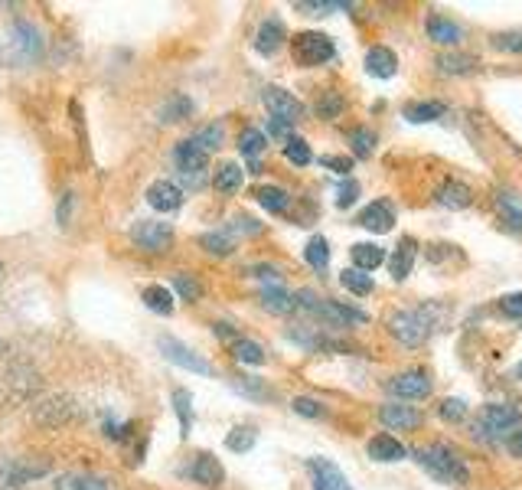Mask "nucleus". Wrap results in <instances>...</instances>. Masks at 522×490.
I'll use <instances>...</instances> for the list:
<instances>
[{"mask_svg":"<svg viewBox=\"0 0 522 490\" xmlns=\"http://www.w3.org/2000/svg\"><path fill=\"white\" fill-rule=\"evenodd\" d=\"M43 49H46V40H43V33L36 30V23L17 20L14 27H10V40L0 46V63L30 66L43 56Z\"/></svg>","mask_w":522,"mask_h":490,"instance_id":"nucleus-1","label":"nucleus"},{"mask_svg":"<svg viewBox=\"0 0 522 490\" xmlns=\"http://www.w3.org/2000/svg\"><path fill=\"white\" fill-rule=\"evenodd\" d=\"M441 311L434 308V304H428V308H415V311H399L389 317V330L392 337L405 343V347H421L431 330H434V317H438Z\"/></svg>","mask_w":522,"mask_h":490,"instance_id":"nucleus-2","label":"nucleus"},{"mask_svg":"<svg viewBox=\"0 0 522 490\" xmlns=\"http://www.w3.org/2000/svg\"><path fill=\"white\" fill-rule=\"evenodd\" d=\"M415 458H418V464H421V468H425L431 477H438V481H444V484H467V477H470L467 468H464V461L457 458V451L447 448V445L418 448Z\"/></svg>","mask_w":522,"mask_h":490,"instance_id":"nucleus-3","label":"nucleus"},{"mask_svg":"<svg viewBox=\"0 0 522 490\" xmlns=\"http://www.w3.org/2000/svg\"><path fill=\"white\" fill-rule=\"evenodd\" d=\"M297 308L310 311V314L320 317V321H323V324H330V327H350V324H363V321H366V314H363V311L346 308V304L330 301V298H317V294L310 291V288L297 291Z\"/></svg>","mask_w":522,"mask_h":490,"instance_id":"nucleus-4","label":"nucleus"},{"mask_svg":"<svg viewBox=\"0 0 522 490\" xmlns=\"http://www.w3.org/2000/svg\"><path fill=\"white\" fill-rule=\"evenodd\" d=\"M173 164H177L180 177L186 187H203L206 183V167H209V151L206 147L196 144V138H186L177 144V151H173Z\"/></svg>","mask_w":522,"mask_h":490,"instance_id":"nucleus-5","label":"nucleus"},{"mask_svg":"<svg viewBox=\"0 0 522 490\" xmlns=\"http://www.w3.org/2000/svg\"><path fill=\"white\" fill-rule=\"evenodd\" d=\"M291 49H294V59H297V63L307 66V69L330 63V59L337 56V46H333L330 36H327V33H314V30L294 33Z\"/></svg>","mask_w":522,"mask_h":490,"instance_id":"nucleus-6","label":"nucleus"},{"mask_svg":"<svg viewBox=\"0 0 522 490\" xmlns=\"http://www.w3.org/2000/svg\"><path fill=\"white\" fill-rule=\"evenodd\" d=\"M519 419H522V412H519V406H513V402H490V406L483 409L480 422L474 425V435L493 441V438H500L503 432H513V428L519 425Z\"/></svg>","mask_w":522,"mask_h":490,"instance_id":"nucleus-7","label":"nucleus"},{"mask_svg":"<svg viewBox=\"0 0 522 490\" xmlns=\"http://www.w3.org/2000/svg\"><path fill=\"white\" fill-rule=\"evenodd\" d=\"M157 347H160V353H164V357H167L170 363L183 366V370L200 373V376H213V363H206V360L200 357V353H193L190 347H186V343L173 340V337H160Z\"/></svg>","mask_w":522,"mask_h":490,"instance_id":"nucleus-8","label":"nucleus"},{"mask_svg":"<svg viewBox=\"0 0 522 490\" xmlns=\"http://www.w3.org/2000/svg\"><path fill=\"white\" fill-rule=\"evenodd\" d=\"M131 239L138 242V249L144 252H167L173 245V229L167 223H157V219H141V223L131 229Z\"/></svg>","mask_w":522,"mask_h":490,"instance_id":"nucleus-9","label":"nucleus"},{"mask_svg":"<svg viewBox=\"0 0 522 490\" xmlns=\"http://www.w3.org/2000/svg\"><path fill=\"white\" fill-rule=\"evenodd\" d=\"M49 468L46 464H30V461H17V458H0V490H14L43 477Z\"/></svg>","mask_w":522,"mask_h":490,"instance_id":"nucleus-10","label":"nucleus"},{"mask_svg":"<svg viewBox=\"0 0 522 490\" xmlns=\"http://www.w3.org/2000/svg\"><path fill=\"white\" fill-rule=\"evenodd\" d=\"M385 389H389L392 396H399V399H428L431 396V379H428L425 370H408V373L392 376L389 383H385Z\"/></svg>","mask_w":522,"mask_h":490,"instance_id":"nucleus-11","label":"nucleus"},{"mask_svg":"<svg viewBox=\"0 0 522 490\" xmlns=\"http://www.w3.org/2000/svg\"><path fill=\"white\" fill-rule=\"evenodd\" d=\"M265 105H268V112H271V118H281V121H301L304 118V102L301 98H294L291 92H284V89H278V85H268L265 89Z\"/></svg>","mask_w":522,"mask_h":490,"instance_id":"nucleus-12","label":"nucleus"},{"mask_svg":"<svg viewBox=\"0 0 522 490\" xmlns=\"http://www.w3.org/2000/svg\"><path fill=\"white\" fill-rule=\"evenodd\" d=\"M307 471L314 477V490H353L350 481H346V474L330 458H310Z\"/></svg>","mask_w":522,"mask_h":490,"instance_id":"nucleus-13","label":"nucleus"},{"mask_svg":"<svg viewBox=\"0 0 522 490\" xmlns=\"http://www.w3.org/2000/svg\"><path fill=\"white\" fill-rule=\"evenodd\" d=\"M72 415H76V406H72L69 396H49L40 406H33V419L40 425H66Z\"/></svg>","mask_w":522,"mask_h":490,"instance_id":"nucleus-14","label":"nucleus"},{"mask_svg":"<svg viewBox=\"0 0 522 490\" xmlns=\"http://www.w3.org/2000/svg\"><path fill=\"white\" fill-rule=\"evenodd\" d=\"M147 203H151L157 213H177L183 206V190L170 180H154L151 187H147Z\"/></svg>","mask_w":522,"mask_h":490,"instance_id":"nucleus-15","label":"nucleus"},{"mask_svg":"<svg viewBox=\"0 0 522 490\" xmlns=\"http://www.w3.org/2000/svg\"><path fill=\"white\" fill-rule=\"evenodd\" d=\"M284 40H288V33H284V23L278 17H268L258 27V33H255V49H258L261 56H275L278 49L284 46Z\"/></svg>","mask_w":522,"mask_h":490,"instance_id":"nucleus-16","label":"nucleus"},{"mask_svg":"<svg viewBox=\"0 0 522 490\" xmlns=\"http://www.w3.org/2000/svg\"><path fill=\"white\" fill-rule=\"evenodd\" d=\"M415 255H418V242H415L412 236H405L399 245H395L392 259H389V268H392V278H395V281H405L408 275H412Z\"/></svg>","mask_w":522,"mask_h":490,"instance_id":"nucleus-17","label":"nucleus"},{"mask_svg":"<svg viewBox=\"0 0 522 490\" xmlns=\"http://www.w3.org/2000/svg\"><path fill=\"white\" fill-rule=\"evenodd\" d=\"M366 72L376 79H392L399 72V59H395L389 46H372L366 53Z\"/></svg>","mask_w":522,"mask_h":490,"instance_id":"nucleus-18","label":"nucleus"},{"mask_svg":"<svg viewBox=\"0 0 522 490\" xmlns=\"http://www.w3.org/2000/svg\"><path fill=\"white\" fill-rule=\"evenodd\" d=\"M434 200L441 206H451V210H467L470 200H474V190L461 180H444L438 190H434Z\"/></svg>","mask_w":522,"mask_h":490,"instance_id":"nucleus-19","label":"nucleus"},{"mask_svg":"<svg viewBox=\"0 0 522 490\" xmlns=\"http://www.w3.org/2000/svg\"><path fill=\"white\" fill-rule=\"evenodd\" d=\"M356 223L363 229H369V232H389L392 223H395V213L385 200H376V203H369L363 213H359Z\"/></svg>","mask_w":522,"mask_h":490,"instance_id":"nucleus-20","label":"nucleus"},{"mask_svg":"<svg viewBox=\"0 0 522 490\" xmlns=\"http://www.w3.org/2000/svg\"><path fill=\"white\" fill-rule=\"evenodd\" d=\"M190 477L200 487H219L226 481V471H222V464L213 455H196V461L190 464Z\"/></svg>","mask_w":522,"mask_h":490,"instance_id":"nucleus-21","label":"nucleus"},{"mask_svg":"<svg viewBox=\"0 0 522 490\" xmlns=\"http://www.w3.org/2000/svg\"><path fill=\"white\" fill-rule=\"evenodd\" d=\"M379 419H382V425L395 428V432H412V428L421 425V412L408 409V406H382Z\"/></svg>","mask_w":522,"mask_h":490,"instance_id":"nucleus-22","label":"nucleus"},{"mask_svg":"<svg viewBox=\"0 0 522 490\" xmlns=\"http://www.w3.org/2000/svg\"><path fill=\"white\" fill-rule=\"evenodd\" d=\"M56 490H111V484L89 471H69L56 477Z\"/></svg>","mask_w":522,"mask_h":490,"instance_id":"nucleus-23","label":"nucleus"},{"mask_svg":"<svg viewBox=\"0 0 522 490\" xmlns=\"http://www.w3.org/2000/svg\"><path fill=\"white\" fill-rule=\"evenodd\" d=\"M434 63H438L441 76H467V72H474L480 66V59L470 53H441Z\"/></svg>","mask_w":522,"mask_h":490,"instance_id":"nucleus-24","label":"nucleus"},{"mask_svg":"<svg viewBox=\"0 0 522 490\" xmlns=\"http://www.w3.org/2000/svg\"><path fill=\"white\" fill-rule=\"evenodd\" d=\"M350 255H353V268H359V272H376L385 262V249L376 242H356Z\"/></svg>","mask_w":522,"mask_h":490,"instance_id":"nucleus-25","label":"nucleus"},{"mask_svg":"<svg viewBox=\"0 0 522 490\" xmlns=\"http://www.w3.org/2000/svg\"><path fill=\"white\" fill-rule=\"evenodd\" d=\"M366 451H369L372 461H402L405 458V445L392 435H376L369 441Z\"/></svg>","mask_w":522,"mask_h":490,"instance_id":"nucleus-26","label":"nucleus"},{"mask_svg":"<svg viewBox=\"0 0 522 490\" xmlns=\"http://www.w3.org/2000/svg\"><path fill=\"white\" fill-rule=\"evenodd\" d=\"M261 308L271 311V314H291L297 311V298L288 294L284 288H261Z\"/></svg>","mask_w":522,"mask_h":490,"instance_id":"nucleus-27","label":"nucleus"},{"mask_svg":"<svg viewBox=\"0 0 522 490\" xmlns=\"http://www.w3.org/2000/svg\"><path fill=\"white\" fill-rule=\"evenodd\" d=\"M447 105L444 102H408L405 105V118L412 121V125H428V121H438L444 118Z\"/></svg>","mask_w":522,"mask_h":490,"instance_id":"nucleus-28","label":"nucleus"},{"mask_svg":"<svg viewBox=\"0 0 522 490\" xmlns=\"http://www.w3.org/2000/svg\"><path fill=\"white\" fill-rule=\"evenodd\" d=\"M193 115V102L186 95H170L164 105H160V121H164V125H177V121H183V118H190Z\"/></svg>","mask_w":522,"mask_h":490,"instance_id":"nucleus-29","label":"nucleus"},{"mask_svg":"<svg viewBox=\"0 0 522 490\" xmlns=\"http://www.w3.org/2000/svg\"><path fill=\"white\" fill-rule=\"evenodd\" d=\"M428 36L441 46H454L457 40H461V27L451 23L447 17H428Z\"/></svg>","mask_w":522,"mask_h":490,"instance_id":"nucleus-30","label":"nucleus"},{"mask_svg":"<svg viewBox=\"0 0 522 490\" xmlns=\"http://www.w3.org/2000/svg\"><path fill=\"white\" fill-rule=\"evenodd\" d=\"M242 180H245V170L239 164H222L213 177V187L219 193H235V190H242Z\"/></svg>","mask_w":522,"mask_h":490,"instance_id":"nucleus-31","label":"nucleus"},{"mask_svg":"<svg viewBox=\"0 0 522 490\" xmlns=\"http://www.w3.org/2000/svg\"><path fill=\"white\" fill-rule=\"evenodd\" d=\"M265 147H268V138L258 128H245L239 134V151H242V157L252 161V167H258V154L265 151Z\"/></svg>","mask_w":522,"mask_h":490,"instance_id":"nucleus-32","label":"nucleus"},{"mask_svg":"<svg viewBox=\"0 0 522 490\" xmlns=\"http://www.w3.org/2000/svg\"><path fill=\"white\" fill-rule=\"evenodd\" d=\"M141 298H144V304L147 308H151L154 314H173V294L164 288V285H147L144 291H141Z\"/></svg>","mask_w":522,"mask_h":490,"instance_id":"nucleus-33","label":"nucleus"},{"mask_svg":"<svg viewBox=\"0 0 522 490\" xmlns=\"http://www.w3.org/2000/svg\"><path fill=\"white\" fill-rule=\"evenodd\" d=\"M173 409H177V419H180V435L186 438L193 428V396L186 389H173Z\"/></svg>","mask_w":522,"mask_h":490,"instance_id":"nucleus-34","label":"nucleus"},{"mask_svg":"<svg viewBox=\"0 0 522 490\" xmlns=\"http://www.w3.org/2000/svg\"><path fill=\"white\" fill-rule=\"evenodd\" d=\"M496 206H500L503 223H506L509 229L522 232V206H519L516 196H513V193H500V196H496Z\"/></svg>","mask_w":522,"mask_h":490,"instance_id":"nucleus-35","label":"nucleus"},{"mask_svg":"<svg viewBox=\"0 0 522 490\" xmlns=\"http://www.w3.org/2000/svg\"><path fill=\"white\" fill-rule=\"evenodd\" d=\"M340 285L350 294H356V298H366V294H372V275L359 272V268H346L340 275Z\"/></svg>","mask_w":522,"mask_h":490,"instance_id":"nucleus-36","label":"nucleus"},{"mask_svg":"<svg viewBox=\"0 0 522 490\" xmlns=\"http://www.w3.org/2000/svg\"><path fill=\"white\" fill-rule=\"evenodd\" d=\"M258 203L265 206L268 213H284L288 210V203H291V196L288 190H281V187H258Z\"/></svg>","mask_w":522,"mask_h":490,"instance_id":"nucleus-37","label":"nucleus"},{"mask_svg":"<svg viewBox=\"0 0 522 490\" xmlns=\"http://www.w3.org/2000/svg\"><path fill=\"white\" fill-rule=\"evenodd\" d=\"M304 259H307L310 268H317V272H323V268L330 265V245H327V239H323V236L310 239L307 249H304Z\"/></svg>","mask_w":522,"mask_h":490,"instance_id":"nucleus-38","label":"nucleus"},{"mask_svg":"<svg viewBox=\"0 0 522 490\" xmlns=\"http://www.w3.org/2000/svg\"><path fill=\"white\" fill-rule=\"evenodd\" d=\"M232 353H235V360L248 363V366H261V363H265V350H261L255 340L239 337V340L232 343Z\"/></svg>","mask_w":522,"mask_h":490,"instance_id":"nucleus-39","label":"nucleus"},{"mask_svg":"<svg viewBox=\"0 0 522 490\" xmlns=\"http://www.w3.org/2000/svg\"><path fill=\"white\" fill-rule=\"evenodd\" d=\"M255 441H258L255 428H252V425H239V428H232V432H229L226 448H229V451H239V455H242V451H252V448H255Z\"/></svg>","mask_w":522,"mask_h":490,"instance_id":"nucleus-40","label":"nucleus"},{"mask_svg":"<svg viewBox=\"0 0 522 490\" xmlns=\"http://www.w3.org/2000/svg\"><path fill=\"white\" fill-rule=\"evenodd\" d=\"M173 288H177V294L183 301H200L203 298V285L193 275H186V272L173 275Z\"/></svg>","mask_w":522,"mask_h":490,"instance_id":"nucleus-41","label":"nucleus"},{"mask_svg":"<svg viewBox=\"0 0 522 490\" xmlns=\"http://www.w3.org/2000/svg\"><path fill=\"white\" fill-rule=\"evenodd\" d=\"M200 245L206 252H213V255H229L235 249V242L229 239V232H206V236H200Z\"/></svg>","mask_w":522,"mask_h":490,"instance_id":"nucleus-42","label":"nucleus"},{"mask_svg":"<svg viewBox=\"0 0 522 490\" xmlns=\"http://www.w3.org/2000/svg\"><path fill=\"white\" fill-rule=\"evenodd\" d=\"M284 157H288V161L297 164V167H307L310 161H314V154H310V147H307L304 138H291L288 144H284Z\"/></svg>","mask_w":522,"mask_h":490,"instance_id":"nucleus-43","label":"nucleus"},{"mask_svg":"<svg viewBox=\"0 0 522 490\" xmlns=\"http://www.w3.org/2000/svg\"><path fill=\"white\" fill-rule=\"evenodd\" d=\"M343 108H346V102H343L340 92H323L320 102H317V115L320 118H340Z\"/></svg>","mask_w":522,"mask_h":490,"instance_id":"nucleus-44","label":"nucleus"},{"mask_svg":"<svg viewBox=\"0 0 522 490\" xmlns=\"http://www.w3.org/2000/svg\"><path fill=\"white\" fill-rule=\"evenodd\" d=\"M350 144H353L356 157H369L372 147H376V134H372L369 128H353L350 131Z\"/></svg>","mask_w":522,"mask_h":490,"instance_id":"nucleus-45","label":"nucleus"},{"mask_svg":"<svg viewBox=\"0 0 522 490\" xmlns=\"http://www.w3.org/2000/svg\"><path fill=\"white\" fill-rule=\"evenodd\" d=\"M232 386L239 389L242 396H248V399H271V389L261 386V379H255V376H239Z\"/></svg>","mask_w":522,"mask_h":490,"instance_id":"nucleus-46","label":"nucleus"},{"mask_svg":"<svg viewBox=\"0 0 522 490\" xmlns=\"http://www.w3.org/2000/svg\"><path fill=\"white\" fill-rule=\"evenodd\" d=\"M493 46H496V49H506V53H516V56H522V30L496 33V36H493Z\"/></svg>","mask_w":522,"mask_h":490,"instance_id":"nucleus-47","label":"nucleus"},{"mask_svg":"<svg viewBox=\"0 0 522 490\" xmlns=\"http://www.w3.org/2000/svg\"><path fill=\"white\" fill-rule=\"evenodd\" d=\"M500 314L503 317H513V321H522V291L503 294V298H500Z\"/></svg>","mask_w":522,"mask_h":490,"instance_id":"nucleus-48","label":"nucleus"},{"mask_svg":"<svg viewBox=\"0 0 522 490\" xmlns=\"http://www.w3.org/2000/svg\"><path fill=\"white\" fill-rule=\"evenodd\" d=\"M464 415H467L464 399H444V402H441V419H444V422H461Z\"/></svg>","mask_w":522,"mask_h":490,"instance_id":"nucleus-49","label":"nucleus"},{"mask_svg":"<svg viewBox=\"0 0 522 490\" xmlns=\"http://www.w3.org/2000/svg\"><path fill=\"white\" fill-rule=\"evenodd\" d=\"M193 138H196V144H200V147H206V151H216V147L222 144V128L219 125H209L200 134H193Z\"/></svg>","mask_w":522,"mask_h":490,"instance_id":"nucleus-50","label":"nucleus"},{"mask_svg":"<svg viewBox=\"0 0 522 490\" xmlns=\"http://www.w3.org/2000/svg\"><path fill=\"white\" fill-rule=\"evenodd\" d=\"M294 412L297 415H307V419H323V415H327V409L320 406V402H314V399H294Z\"/></svg>","mask_w":522,"mask_h":490,"instance_id":"nucleus-51","label":"nucleus"},{"mask_svg":"<svg viewBox=\"0 0 522 490\" xmlns=\"http://www.w3.org/2000/svg\"><path fill=\"white\" fill-rule=\"evenodd\" d=\"M72 206H76V193L66 190V193H62V200H59V210H56L59 226H69V219H72Z\"/></svg>","mask_w":522,"mask_h":490,"instance_id":"nucleus-52","label":"nucleus"},{"mask_svg":"<svg viewBox=\"0 0 522 490\" xmlns=\"http://www.w3.org/2000/svg\"><path fill=\"white\" fill-rule=\"evenodd\" d=\"M356 196H359V183H356V180H346L343 187H340L337 206H340V210H346V206H353V203H356Z\"/></svg>","mask_w":522,"mask_h":490,"instance_id":"nucleus-53","label":"nucleus"},{"mask_svg":"<svg viewBox=\"0 0 522 490\" xmlns=\"http://www.w3.org/2000/svg\"><path fill=\"white\" fill-rule=\"evenodd\" d=\"M268 134L288 144L291 141V121H281V118H268Z\"/></svg>","mask_w":522,"mask_h":490,"instance_id":"nucleus-54","label":"nucleus"},{"mask_svg":"<svg viewBox=\"0 0 522 490\" xmlns=\"http://www.w3.org/2000/svg\"><path fill=\"white\" fill-rule=\"evenodd\" d=\"M252 272H255V278H258V281H271V288H278L281 272H278L275 265H255Z\"/></svg>","mask_w":522,"mask_h":490,"instance_id":"nucleus-55","label":"nucleus"},{"mask_svg":"<svg viewBox=\"0 0 522 490\" xmlns=\"http://www.w3.org/2000/svg\"><path fill=\"white\" fill-rule=\"evenodd\" d=\"M320 164L330 167V170H337V174H350V170H353L350 157H320Z\"/></svg>","mask_w":522,"mask_h":490,"instance_id":"nucleus-56","label":"nucleus"},{"mask_svg":"<svg viewBox=\"0 0 522 490\" xmlns=\"http://www.w3.org/2000/svg\"><path fill=\"white\" fill-rule=\"evenodd\" d=\"M229 229H239V232H248V236H255V232H261V226L255 223L252 216H239V219H232V226Z\"/></svg>","mask_w":522,"mask_h":490,"instance_id":"nucleus-57","label":"nucleus"},{"mask_svg":"<svg viewBox=\"0 0 522 490\" xmlns=\"http://www.w3.org/2000/svg\"><path fill=\"white\" fill-rule=\"evenodd\" d=\"M128 432H131V425H118V422H105V435L108 438H128Z\"/></svg>","mask_w":522,"mask_h":490,"instance_id":"nucleus-58","label":"nucleus"},{"mask_svg":"<svg viewBox=\"0 0 522 490\" xmlns=\"http://www.w3.org/2000/svg\"><path fill=\"white\" fill-rule=\"evenodd\" d=\"M506 448L513 451L516 458H522V428H519V432H513V435L506 438Z\"/></svg>","mask_w":522,"mask_h":490,"instance_id":"nucleus-59","label":"nucleus"},{"mask_svg":"<svg viewBox=\"0 0 522 490\" xmlns=\"http://www.w3.org/2000/svg\"><path fill=\"white\" fill-rule=\"evenodd\" d=\"M0 285H4V262H0Z\"/></svg>","mask_w":522,"mask_h":490,"instance_id":"nucleus-60","label":"nucleus"},{"mask_svg":"<svg viewBox=\"0 0 522 490\" xmlns=\"http://www.w3.org/2000/svg\"><path fill=\"white\" fill-rule=\"evenodd\" d=\"M516 376H519V379H522V363H519V366H516Z\"/></svg>","mask_w":522,"mask_h":490,"instance_id":"nucleus-61","label":"nucleus"}]
</instances>
